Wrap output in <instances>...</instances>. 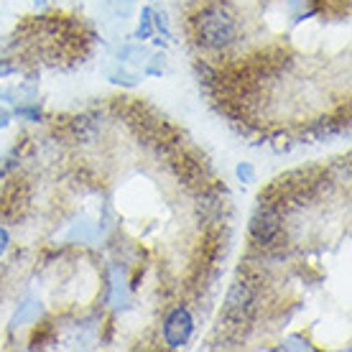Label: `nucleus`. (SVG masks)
Instances as JSON below:
<instances>
[{"instance_id":"nucleus-1","label":"nucleus","mask_w":352,"mask_h":352,"mask_svg":"<svg viewBox=\"0 0 352 352\" xmlns=\"http://www.w3.org/2000/svg\"><path fill=\"white\" fill-rule=\"evenodd\" d=\"M197 36L207 49H228L238 36V23L225 6H210L197 18Z\"/></svg>"},{"instance_id":"nucleus-2","label":"nucleus","mask_w":352,"mask_h":352,"mask_svg":"<svg viewBox=\"0 0 352 352\" xmlns=\"http://www.w3.org/2000/svg\"><path fill=\"white\" fill-rule=\"evenodd\" d=\"M258 304L256 289L248 281H238L228 294V301H225V319L232 322V324H243L253 317Z\"/></svg>"},{"instance_id":"nucleus-3","label":"nucleus","mask_w":352,"mask_h":352,"mask_svg":"<svg viewBox=\"0 0 352 352\" xmlns=\"http://www.w3.org/2000/svg\"><path fill=\"white\" fill-rule=\"evenodd\" d=\"M192 332H194V319L189 314V309L186 307L171 309L166 314V319H164V342H166V347H171V350L184 347L189 342Z\"/></svg>"},{"instance_id":"nucleus-4","label":"nucleus","mask_w":352,"mask_h":352,"mask_svg":"<svg viewBox=\"0 0 352 352\" xmlns=\"http://www.w3.org/2000/svg\"><path fill=\"white\" fill-rule=\"evenodd\" d=\"M278 232H281V214H278V210L261 207V210L253 214V220H250V235H253V240L261 243V245H265V243H271Z\"/></svg>"},{"instance_id":"nucleus-5","label":"nucleus","mask_w":352,"mask_h":352,"mask_svg":"<svg viewBox=\"0 0 352 352\" xmlns=\"http://www.w3.org/2000/svg\"><path fill=\"white\" fill-rule=\"evenodd\" d=\"M8 243H10L8 232L0 228V258H3V253H6V250H8Z\"/></svg>"}]
</instances>
